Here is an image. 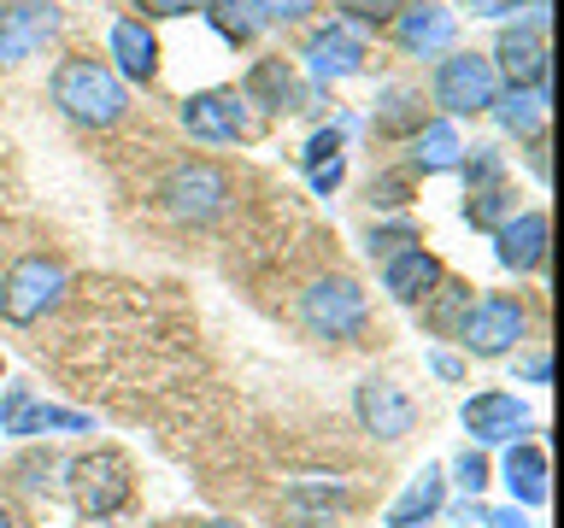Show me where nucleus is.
Returning a JSON list of instances; mask_svg holds the SVG:
<instances>
[{
    "instance_id": "25",
    "label": "nucleus",
    "mask_w": 564,
    "mask_h": 528,
    "mask_svg": "<svg viewBox=\"0 0 564 528\" xmlns=\"http://www.w3.org/2000/svg\"><path fill=\"white\" fill-rule=\"evenodd\" d=\"M488 112L500 118L511 135H541V123H546V88H500Z\"/></svg>"
},
{
    "instance_id": "10",
    "label": "nucleus",
    "mask_w": 564,
    "mask_h": 528,
    "mask_svg": "<svg viewBox=\"0 0 564 528\" xmlns=\"http://www.w3.org/2000/svg\"><path fill=\"white\" fill-rule=\"evenodd\" d=\"M494 53H500L511 88H546V7L541 0H535V12H529L523 24L500 30V47Z\"/></svg>"
},
{
    "instance_id": "2",
    "label": "nucleus",
    "mask_w": 564,
    "mask_h": 528,
    "mask_svg": "<svg viewBox=\"0 0 564 528\" xmlns=\"http://www.w3.org/2000/svg\"><path fill=\"white\" fill-rule=\"evenodd\" d=\"M159 200H165V211L176 223H212L229 211V200H236V183H229V170L212 165V158H183V165L165 170Z\"/></svg>"
},
{
    "instance_id": "9",
    "label": "nucleus",
    "mask_w": 564,
    "mask_h": 528,
    "mask_svg": "<svg viewBox=\"0 0 564 528\" xmlns=\"http://www.w3.org/2000/svg\"><path fill=\"white\" fill-rule=\"evenodd\" d=\"M59 7L53 0H7L0 7V65H24L59 35Z\"/></svg>"
},
{
    "instance_id": "5",
    "label": "nucleus",
    "mask_w": 564,
    "mask_h": 528,
    "mask_svg": "<svg viewBox=\"0 0 564 528\" xmlns=\"http://www.w3.org/2000/svg\"><path fill=\"white\" fill-rule=\"evenodd\" d=\"M65 288H70L65 264L47 258V253H30L7 271V282H0V311H7V323H35V317H47L59 306Z\"/></svg>"
},
{
    "instance_id": "30",
    "label": "nucleus",
    "mask_w": 564,
    "mask_h": 528,
    "mask_svg": "<svg viewBox=\"0 0 564 528\" xmlns=\"http://www.w3.org/2000/svg\"><path fill=\"white\" fill-rule=\"evenodd\" d=\"M335 7L347 12V24H394L412 0H335Z\"/></svg>"
},
{
    "instance_id": "33",
    "label": "nucleus",
    "mask_w": 564,
    "mask_h": 528,
    "mask_svg": "<svg viewBox=\"0 0 564 528\" xmlns=\"http://www.w3.org/2000/svg\"><path fill=\"white\" fill-rule=\"evenodd\" d=\"M329 158H341V123H335V130H317L306 141V153H300V165H306V176H312L317 165H329Z\"/></svg>"
},
{
    "instance_id": "19",
    "label": "nucleus",
    "mask_w": 564,
    "mask_h": 528,
    "mask_svg": "<svg viewBox=\"0 0 564 528\" xmlns=\"http://www.w3.org/2000/svg\"><path fill=\"white\" fill-rule=\"evenodd\" d=\"M447 505V475H441V464H423L412 482H405V493L394 505H388V528H417L423 517H435V510Z\"/></svg>"
},
{
    "instance_id": "41",
    "label": "nucleus",
    "mask_w": 564,
    "mask_h": 528,
    "mask_svg": "<svg viewBox=\"0 0 564 528\" xmlns=\"http://www.w3.org/2000/svg\"><path fill=\"white\" fill-rule=\"evenodd\" d=\"M482 522H488V528H529L523 510H482Z\"/></svg>"
},
{
    "instance_id": "24",
    "label": "nucleus",
    "mask_w": 564,
    "mask_h": 528,
    "mask_svg": "<svg viewBox=\"0 0 564 528\" xmlns=\"http://www.w3.org/2000/svg\"><path fill=\"white\" fill-rule=\"evenodd\" d=\"M458 158H465V141H458V130L447 118L441 123H423V130L412 135V170L435 176V170H453Z\"/></svg>"
},
{
    "instance_id": "8",
    "label": "nucleus",
    "mask_w": 564,
    "mask_h": 528,
    "mask_svg": "<svg viewBox=\"0 0 564 528\" xmlns=\"http://www.w3.org/2000/svg\"><path fill=\"white\" fill-rule=\"evenodd\" d=\"M95 429V417L88 411H65V405H47L35 399V387H7L0 394V435H88Z\"/></svg>"
},
{
    "instance_id": "26",
    "label": "nucleus",
    "mask_w": 564,
    "mask_h": 528,
    "mask_svg": "<svg viewBox=\"0 0 564 528\" xmlns=\"http://www.w3.org/2000/svg\"><path fill=\"white\" fill-rule=\"evenodd\" d=\"M206 18H212V30H218L224 42H236V47H247L264 30L259 0H206Z\"/></svg>"
},
{
    "instance_id": "20",
    "label": "nucleus",
    "mask_w": 564,
    "mask_h": 528,
    "mask_svg": "<svg viewBox=\"0 0 564 528\" xmlns=\"http://www.w3.org/2000/svg\"><path fill=\"white\" fill-rule=\"evenodd\" d=\"M112 70L118 77H130V82H153V70H159V42H153V30L141 24V18H123V24H112Z\"/></svg>"
},
{
    "instance_id": "1",
    "label": "nucleus",
    "mask_w": 564,
    "mask_h": 528,
    "mask_svg": "<svg viewBox=\"0 0 564 528\" xmlns=\"http://www.w3.org/2000/svg\"><path fill=\"white\" fill-rule=\"evenodd\" d=\"M53 106H59L65 118L88 123V130H106V123L123 118V77L106 59L95 53H70V59L53 70Z\"/></svg>"
},
{
    "instance_id": "18",
    "label": "nucleus",
    "mask_w": 564,
    "mask_h": 528,
    "mask_svg": "<svg viewBox=\"0 0 564 528\" xmlns=\"http://www.w3.org/2000/svg\"><path fill=\"white\" fill-rule=\"evenodd\" d=\"M241 100L289 118V112H300V106H306V82H300V70H294L289 59H259L253 70H247V82H241Z\"/></svg>"
},
{
    "instance_id": "31",
    "label": "nucleus",
    "mask_w": 564,
    "mask_h": 528,
    "mask_svg": "<svg viewBox=\"0 0 564 528\" xmlns=\"http://www.w3.org/2000/svg\"><path fill=\"white\" fill-rule=\"evenodd\" d=\"M405 246H417V229L412 223H388V229H370L365 253L370 258H394V253H405Z\"/></svg>"
},
{
    "instance_id": "32",
    "label": "nucleus",
    "mask_w": 564,
    "mask_h": 528,
    "mask_svg": "<svg viewBox=\"0 0 564 528\" xmlns=\"http://www.w3.org/2000/svg\"><path fill=\"white\" fill-rule=\"evenodd\" d=\"M405 200H412V176L388 170V176H377V183H370V206H377V211H394V206H405Z\"/></svg>"
},
{
    "instance_id": "40",
    "label": "nucleus",
    "mask_w": 564,
    "mask_h": 528,
    "mask_svg": "<svg viewBox=\"0 0 564 528\" xmlns=\"http://www.w3.org/2000/svg\"><path fill=\"white\" fill-rule=\"evenodd\" d=\"M523 382L546 387V382H553V359H546V352H535V359H523Z\"/></svg>"
},
{
    "instance_id": "29",
    "label": "nucleus",
    "mask_w": 564,
    "mask_h": 528,
    "mask_svg": "<svg viewBox=\"0 0 564 528\" xmlns=\"http://www.w3.org/2000/svg\"><path fill=\"white\" fill-rule=\"evenodd\" d=\"M458 165H465V176H470V194L476 188H500V176H506V158L494 153V147H470Z\"/></svg>"
},
{
    "instance_id": "44",
    "label": "nucleus",
    "mask_w": 564,
    "mask_h": 528,
    "mask_svg": "<svg viewBox=\"0 0 564 528\" xmlns=\"http://www.w3.org/2000/svg\"><path fill=\"white\" fill-rule=\"evenodd\" d=\"M0 376H7V359H0Z\"/></svg>"
},
{
    "instance_id": "7",
    "label": "nucleus",
    "mask_w": 564,
    "mask_h": 528,
    "mask_svg": "<svg viewBox=\"0 0 564 528\" xmlns=\"http://www.w3.org/2000/svg\"><path fill=\"white\" fill-rule=\"evenodd\" d=\"M523 329H529L523 299H511V294H482V299H476V306L465 311V323H458V341H465L476 359H506V352L523 341Z\"/></svg>"
},
{
    "instance_id": "16",
    "label": "nucleus",
    "mask_w": 564,
    "mask_h": 528,
    "mask_svg": "<svg viewBox=\"0 0 564 528\" xmlns=\"http://www.w3.org/2000/svg\"><path fill=\"white\" fill-rule=\"evenodd\" d=\"M546 211H511V218L494 229V258L506 264V271H541L546 264Z\"/></svg>"
},
{
    "instance_id": "21",
    "label": "nucleus",
    "mask_w": 564,
    "mask_h": 528,
    "mask_svg": "<svg viewBox=\"0 0 564 528\" xmlns=\"http://www.w3.org/2000/svg\"><path fill=\"white\" fill-rule=\"evenodd\" d=\"M352 493L341 482H294L289 493H282V510L300 522V528H324L335 510H347Z\"/></svg>"
},
{
    "instance_id": "6",
    "label": "nucleus",
    "mask_w": 564,
    "mask_h": 528,
    "mask_svg": "<svg viewBox=\"0 0 564 528\" xmlns=\"http://www.w3.org/2000/svg\"><path fill=\"white\" fill-rule=\"evenodd\" d=\"M494 95H500V65L488 53H447L435 65V106L447 118H470V112H488Z\"/></svg>"
},
{
    "instance_id": "34",
    "label": "nucleus",
    "mask_w": 564,
    "mask_h": 528,
    "mask_svg": "<svg viewBox=\"0 0 564 528\" xmlns=\"http://www.w3.org/2000/svg\"><path fill=\"white\" fill-rule=\"evenodd\" d=\"M453 475H458V487H465V493H470V499H476V493H482V487H488V458L465 447V452H458V464H453Z\"/></svg>"
},
{
    "instance_id": "43",
    "label": "nucleus",
    "mask_w": 564,
    "mask_h": 528,
    "mask_svg": "<svg viewBox=\"0 0 564 528\" xmlns=\"http://www.w3.org/2000/svg\"><path fill=\"white\" fill-rule=\"evenodd\" d=\"M0 528H12V517H7V510H0Z\"/></svg>"
},
{
    "instance_id": "14",
    "label": "nucleus",
    "mask_w": 564,
    "mask_h": 528,
    "mask_svg": "<svg viewBox=\"0 0 564 528\" xmlns=\"http://www.w3.org/2000/svg\"><path fill=\"white\" fill-rule=\"evenodd\" d=\"M352 411H359L365 435H377V440H405V435H412V422H417V405L405 399L388 376L359 382V394H352Z\"/></svg>"
},
{
    "instance_id": "12",
    "label": "nucleus",
    "mask_w": 564,
    "mask_h": 528,
    "mask_svg": "<svg viewBox=\"0 0 564 528\" xmlns=\"http://www.w3.org/2000/svg\"><path fill=\"white\" fill-rule=\"evenodd\" d=\"M300 59L317 82H341V77H359L365 70V35L352 24H317L300 47Z\"/></svg>"
},
{
    "instance_id": "28",
    "label": "nucleus",
    "mask_w": 564,
    "mask_h": 528,
    "mask_svg": "<svg viewBox=\"0 0 564 528\" xmlns=\"http://www.w3.org/2000/svg\"><path fill=\"white\" fill-rule=\"evenodd\" d=\"M511 211H518L511 188H476L470 200H465V223H470V229H500Z\"/></svg>"
},
{
    "instance_id": "17",
    "label": "nucleus",
    "mask_w": 564,
    "mask_h": 528,
    "mask_svg": "<svg viewBox=\"0 0 564 528\" xmlns=\"http://www.w3.org/2000/svg\"><path fill=\"white\" fill-rule=\"evenodd\" d=\"M441 276H447V271H441V258L430 253V246H405V253L382 258V294L400 299V306H423V299L435 294Z\"/></svg>"
},
{
    "instance_id": "38",
    "label": "nucleus",
    "mask_w": 564,
    "mask_h": 528,
    "mask_svg": "<svg viewBox=\"0 0 564 528\" xmlns=\"http://www.w3.org/2000/svg\"><path fill=\"white\" fill-rule=\"evenodd\" d=\"M341 176H347V165H341V158H329V165L312 170V188L317 194H335V188H341Z\"/></svg>"
},
{
    "instance_id": "35",
    "label": "nucleus",
    "mask_w": 564,
    "mask_h": 528,
    "mask_svg": "<svg viewBox=\"0 0 564 528\" xmlns=\"http://www.w3.org/2000/svg\"><path fill=\"white\" fill-rule=\"evenodd\" d=\"M317 7V0H259V18L264 24H300Z\"/></svg>"
},
{
    "instance_id": "39",
    "label": "nucleus",
    "mask_w": 564,
    "mask_h": 528,
    "mask_svg": "<svg viewBox=\"0 0 564 528\" xmlns=\"http://www.w3.org/2000/svg\"><path fill=\"white\" fill-rule=\"evenodd\" d=\"M430 370L441 382H465V359H453V352H430Z\"/></svg>"
},
{
    "instance_id": "15",
    "label": "nucleus",
    "mask_w": 564,
    "mask_h": 528,
    "mask_svg": "<svg viewBox=\"0 0 564 528\" xmlns=\"http://www.w3.org/2000/svg\"><path fill=\"white\" fill-rule=\"evenodd\" d=\"M458 35V18L447 7H435V0H412L400 18H394V42L412 53V59H435V53H447Z\"/></svg>"
},
{
    "instance_id": "42",
    "label": "nucleus",
    "mask_w": 564,
    "mask_h": 528,
    "mask_svg": "<svg viewBox=\"0 0 564 528\" xmlns=\"http://www.w3.org/2000/svg\"><path fill=\"white\" fill-rule=\"evenodd\" d=\"M206 528H247V522H229V517H224V522H206Z\"/></svg>"
},
{
    "instance_id": "11",
    "label": "nucleus",
    "mask_w": 564,
    "mask_h": 528,
    "mask_svg": "<svg viewBox=\"0 0 564 528\" xmlns=\"http://www.w3.org/2000/svg\"><path fill=\"white\" fill-rule=\"evenodd\" d=\"M183 130L194 141H241L247 135V100L241 88H200L183 100Z\"/></svg>"
},
{
    "instance_id": "37",
    "label": "nucleus",
    "mask_w": 564,
    "mask_h": 528,
    "mask_svg": "<svg viewBox=\"0 0 564 528\" xmlns=\"http://www.w3.org/2000/svg\"><path fill=\"white\" fill-rule=\"evenodd\" d=\"M200 0H135V12L141 18H183V12H194Z\"/></svg>"
},
{
    "instance_id": "22",
    "label": "nucleus",
    "mask_w": 564,
    "mask_h": 528,
    "mask_svg": "<svg viewBox=\"0 0 564 528\" xmlns=\"http://www.w3.org/2000/svg\"><path fill=\"white\" fill-rule=\"evenodd\" d=\"M506 487H511V499H523V505H546V452L535 447V440H518V447L506 452Z\"/></svg>"
},
{
    "instance_id": "36",
    "label": "nucleus",
    "mask_w": 564,
    "mask_h": 528,
    "mask_svg": "<svg viewBox=\"0 0 564 528\" xmlns=\"http://www.w3.org/2000/svg\"><path fill=\"white\" fill-rule=\"evenodd\" d=\"M470 18H506V12H518V7H535V0H458Z\"/></svg>"
},
{
    "instance_id": "23",
    "label": "nucleus",
    "mask_w": 564,
    "mask_h": 528,
    "mask_svg": "<svg viewBox=\"0 0 564 528\" xmlns=\"http://www.w3.org/2000/svg\"><path fill=\"white\" fill-rule=\"evenodd\" d=\"M370 130H377L382 141L417 135L423 130V95H417V88H405V82H388L382 100H377V118H370Z\"/></svg>"
},
{
    "instance_id": "4",
    "label": "nucleus",
    "mask_w": 564,
    "mask_h": 528,
    "mask_svg": "<svg viewBox=\"0 0 564 528\" xmlns=\"http://www.w3.org/2000/svg\"><path fill=\"white\" fill-rule=\"evenodd\" d=\"M65 487H70V499H77L83 517H118L123 505H130V464H123V452L112 447H100V452H83V458H70L65 464Z\"/></svg>"
},
{
    "instance_id": "13",
    "label": "nucleus",
    "mask_w": 564,
    "mask_h": 528,
    "mask_svg": "<svg viewBox=\"0 0 564 528\" xmlns=\"http://www.w3.org/2000/svg\"><path fill=\"white\" fill-rule=\"evenodd\" d=\"M458 422L470 429V440H482V447H506V440H518L529 429V405L518 394H506V387H488V394H470Z\"/></svg>"
},
{
    "instance_id": "3",
    "label": "nucleus",
    "mask_w": 564,
    "mask_h": 528,
    "mask_svg": "<svg viewBox=\"0 0 564 528\" xmlns=\"http://www.w3.org/2000/svg\"><path fill=\"white\" fill-rule=\"evenodd\" d=\"M370 317V299L352 276H317L306 294H300V323L317 341H359Z\"/></svg>"
},
{
    "instance_id": "27",
    "label": "nucleus",
    "mask_w": 564,
    "mask_h": 528,
    "mask_svg": "<svg viewBox=\"0 0 564 528\" xmlns=\"http://www.w3.org/2000/svg\"><path fill=\"white\" fill-rule=\"evenodd\" d=\"M430 299H435V306H430V329L435 334H458V323H465V311H470V288H458V282L441 276Z\"/></svg>"
}]
</instances>
